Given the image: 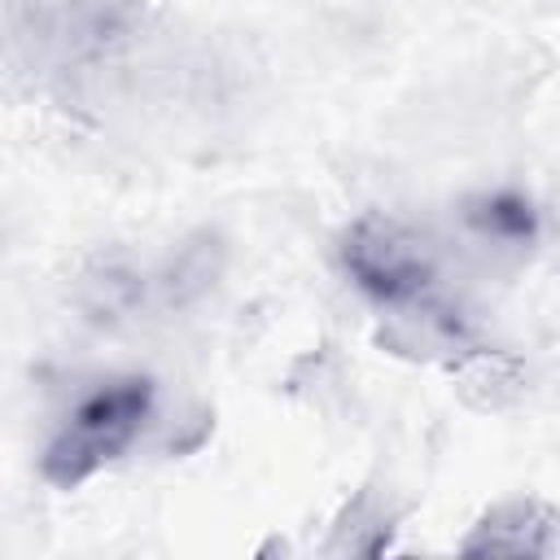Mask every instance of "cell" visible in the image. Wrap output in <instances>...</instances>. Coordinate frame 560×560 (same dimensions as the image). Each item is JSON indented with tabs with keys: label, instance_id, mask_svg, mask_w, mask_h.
<instances>
[{
	"label": "cell",
	"instance_id": "3",
	"mask_svg": "<svg viewBox=\"0 0 560 560\" xmlns=\"http://www.w3.org/2000/svg\"><path fill=\"white\" fill-rule=\"evenodd\" d=\"M459 223L472 249H481L490 262H525L542 236L538 206L516 188H486L464 197Z\"/></svg>",
	"mask_w": 560,
	"mask_h": 560
},
{
	"label": "cell",
	"instance_id": "2",
	"mask_svg": "<svg viewBox=\"0 0 560 560\" xmlns=\"http://www.w3.org/2000/svg\"><path fill=\"white\" fill-rule=\"evenodd\" d=\"M158 420V381L149 372H109L70 398L39 451V477L57 490H79L127 459Z\"/></svg>",
	"mask_w": 560,
	"mask_h": 560
},
{
	"label": "cell",
	"instance_id": "4",
	"mask_svg": "<svg viewBox=\"0 0 560 560\" xmlns=\"http://www.w3.org/2000/svg\"><path fill=\"white\" fill-rule=\"evenodd\" d=\"M556 547V512L538 499H499L468 529V556H547Z\"/></svg>",
	"mask_w": 560,
	"mask_h": 560
},
{
	"label": "cell",
	"instance_id": "1",
	"mask_svg": "<svg viewBox=\"0 0 560 560\" xmlns=\"http://www.w3.org/2000/svg\"><path fill=\"white\" fill-rule=\"evenodd\" d=\"M337 271L394 324L398 346L446 359L481 354L477 324L446 289L442 245L416 219L394 210L354 214L337 236Z\"/></svg>",
	"mask_w": 560,
	"mask_h": 560
}]
</instances>
